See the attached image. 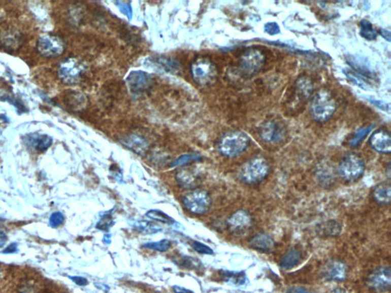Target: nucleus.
I'll return each mask as SVG.
<instances>
[{"label":"nucleus","mask_w":391,"mask_h":293,"mask_svg":"<svg viewBox=\"0 0 391 293\" xmlns=\"http://www.w3.org/2000/svg\"><path fill=\"white\" fill-rule=\"evenodd\" d=\"M252 225L251 215L244 210L236 211L227 221L229 230L233 235L237 237L248 235L252 228Z\"/></svg>","instance_id":"obj_10"},{"label":"nucleus","mask_w":391,"mask_h":293,"mask_svg":"<svg viewBox=\"0 0 391 293\" xmlns=\"http://www.w3.org/2000/svg\"><path fill=\"white\" fill-rule=\"evenodd\" d=\"M297 87L301 95L309 98L313 93V87L311 81L307 78H301L297 82Z\"/></svg>","instance_id":"obj_27"},{"label":"nucleus","mask_w":391,"mask_h":293,"mask_svg":"<svg viewBox=\"0 0 391 293\" xmlns=\"http://www.w3.org/2000/svg\"><path fill=\"white\" fill-rule=\"evenodd\" d=\"M153 63H157V68L165 69L168 72L171 71H175L178 68L177 62L173 59L168 58V57H157L152 60Z\"/></svg>","instance_id":"obj_24"},{"label":"nucleus","mask_w":391,"mask_h":293,"mask_svg":"<svg viewBox=\"0 0 391 293\" xmlns=\"http://www.w3.org/2000/svg\"><path fill=\"white\" fill-rule=\"evenodd\" d=\"M365 169L363 159L356 154L350 153L345 155L339 163L338 174L345 182H355L362 177Z\"/></svg>","instance_id":"obj_4"},{"label":"nucleus","mask_w":391,"mask_h":293,"mask_svg":"<svg viewBox=\"0 0 391 293\" xmlns=\"http://www.w3.org/2000/svg\"><path fill=\"white\" fill-rule=\"evenodd\" d=\"M373 197L380 205H389L391 201V187L389 182H382L374 189Z\"/></svg>","instance_id":"obj_19"},{"label":"nucleus","mask_w":391,"mask_h":293,"mask_svg":"<svg viewBox=\"0 0 391 293\" xmlns=\"http://www.w3.org/2000/svg\"><path fill=\"white\" fill-rule=\"evenodd\" d=\"M324 279L329 281H343L347 276V267L342 261L330 260L325 262L322 269Z\"/></svg>","instance_id":"obj_12"},{"label":"nucleus","mask_w":391,"mask_h":293,"mask_svg":"<svg viewBox=\"0 0 391 293\" xmlns=\"http://www.w3.org/2000/svg\"><path fill=\"white\" fill-rule=\"evenodd\" d=\"M86 72V66L77 58H67L60 62L57 68V75L63 84L74 85L81 81Z\"/></svg>","instance_id":"obj_5"},{"label":"nucleus","mask_w":391,"mask_h":293,"mask_svg":"<svg viewBox=\"0 0 391 293\" xmlns=\"http://www.w3.org/2000/svg\"><path fill=\"white\" fill-rule=\"evenodd\" d=\"M265 31L267 34H270V35H275V34L280 33V27H279L278 24L276 23V22H268V23L265 24Z\"/></svg>","instance_id":"obj_37"},{"label":"nucleus","mask_w":391,"mask_h":293,"mask_svg":"<svg viewBox=\"0 0 391 293\" xmlns=\"http://www.w3.org/2000/svg\"><path fill=\"white\" fill-rule=\"evenodd\" d=\"M286 293H313V291L307 289V288H304V287H292V288L288 289Z\"/></svg>","instance_id":"obj_40"},{"label":"nucleus","mask_w":391,"mask_h":293,"mask_svg":"<svg viewBox=\"0 0 391 293\" xmlns=\"http://www.w3.org/2000/svg\"><path fill=\"white\" fill-rule=\"evenodd\" d=\"M201 156L198 154H188V155H182L180 158L174 161L171 164V167H180V166L186 165L190 162L199 161L201 160Z\"/></svg>","instance_id":"obj_30"},{"label":"nucleus","mask_w":391,"mask_h":293,"mask_svg":"<svg viewBox=\"0 0 391 293\" xmlns=\"http://www.w3.org/2000/svg\"><path fill=\"white\" fill-rule=\"evenodd\" d=\"M222 276L225 282H231L235 285H243L245 282L246 276L244 273H235V272H223Z\"/></svg>","instance_id":"obj_26"},{"label":"nucleus","mask_w":391,"mask_h":293,"mask_svg":"<svg viewBox=\"0 0 391 293\" xmlns=\"http://www.w3.org/2000/svg\"><path fill=\"white\" fill-rule=\"evenodd\" d=\"M371 102H372L376 106L378 107L380 109L383 111H389V106L388 104L385 103V102H381V101L374 100V99H371Z\"/></svg>","instance_id":"obj_41"},{"label":"nucleus","mask_w":391,"mask_h":293,"mask_svg":"<svg viewBox=\"0 0 391 293\" xmlns=\"http://www.w3.org/2000/svg\"><path fill=\"white\" fill-rule=\"evenodd\" d=\"M7 241V236L3 231L0 230V247H4Z\"/></svg>","instance_id":"obj_43"},{"label":"nucleus","mask_w":391,"mask_h":293,"mask_svg":"<svg viewBox=\"0 0 391 293\" xmlns=\"http://www.w3.org/2000/svg\"><path fill=\"white\" fill-rule=\"evenodd\" d=\"M17 250V246L16 244H12L4 250V253H15Z\"/></svg>","instance_id":"obj_44"},{"label":"nucleus","mask_w":391,"mask_h":293,"mask_svg":"<svg viewBox=\"0 0 391 293\" xmlns=\"http://www.w3.org/2000/svg\"><path fill=\"white\" fill-rule=\"evenodd\" d=\"M21 43V37L16 33H8L3 38V44L6 48L10 50H16Z\"/></svg>","instance_id":"obj_28"},{"label":"nucleus","mask_w":391,"mask_h":293,"mask_svg":"<svg viewBox=\"0 0 391 293\" xmlns=\"http://www.w3.org/2000/svg\"><path fill=\"white\" fill-rule=\"evenodd\" d=\"M191 74L193 81L198 85L204 87L214 82L217 77V69L211 60L200 57L191 65Z\"/></svg>","instance_id":"obj_6"},{"label":"nucleus","mask_w":391,"mask_h":293,"mask_svg":"<svg viewBox=\"0 0 391 293\" xmlns=\"http://www.w3.org/2000/svg\"><path fill=\"white\" fill-rule=\"evenodd\" d=\"M370 144L376 152L380 154L391 152V137L386 130L379 129L374 131L370 138Z\"/></svg>","instance_id":"obj_15"},{"label":"nucleus","mask_w":391,"mask_h":293,"mask_svg":"<svg viewBox=\"0 0 391 293\" xmlns=\"http://www.w3.org/2000/svg\"><path fill=\"white\" fill-rule=\"evenodd\" d=\"M269 170L268 161L265 158L256 157L242 165L239 178L246 184H259L268 176Z\"/></svg>","instance_id":"obj_3"},{"label":"nucleus","mask_w":391,"mask_h":293,"mask_svg":"<svg viewBox=\"0 0 391 293\" xmlns=\"http://www.w3.org/2000/svg\"><path fill=\"white\" fill-rule=\"evenodd\" d=\"M192 247L195 251L202 254L211 255L213 253V250L210 247L199 241H194L192 244Z\"/></svg>","instance_id":"obj_35"},{"label":"nucleus","mask_w":391,"mask_h":293,"mask_svg":"<svg viewBox=\"0 0 391 293\" xmlns=\"http://www.w3.org/2000/svg\"><path fill=\"white\" fill-rule=\"evenodd\" d=\"M26 142L39 153H43L51 146L53 140L47 134H31L26 136Z\"/></svg>","instance_id":"obj_17"},{"label":"nucleus","mask_w":391,"mask_h":293,"mask_svg":"<svg viewBox=\"0 0 391 293\" xmlns=\"http://www.w3.org/2000/svg\"><path fill=\"white\" fill-rule=\"evenodd\" d=\"M171 241L167 239H163L157 242H150L144 244L142 247L145 248L151 249V250H157L159 252H165L171 247Z\"/></svg>","instance_id":"obj_31"},{"label":"nucleus","mask_w":391,"mask_h":293,"mask_svg":"<svg viewBox=\"0 0 391 293\" xmlns=\"http://www.w3.org/2000/svg\"><path fill=\"white\" fill-rule=\"evenodd\" d=\"M113 225L114 223H113V216L110 213L107 212V214H104L101 217L99 223H97L96 228L100 230L109 232V230L113 227Z\"/></svg>","instance_id":"obj_33"},{"label":"nucleus","mask_w":391,"mask_h":293,"mask_svg":"<svg viewBox=\"0 0 391 293\" xmlns=\"http://www.w3.org/2000/svg\"><path fill=\"white\" fill-rule=\"evenodd\" d=\"M260 138L268 143H276L282 140L284 136V129L275 122H265L259 129Z\"/></svg>","instance_id":"obj_13"},{"label":"nucleus","mask_w":391,"mask_h":293,"mask_svg":"<svg viewBox=\"0 0 391 293\" xmlns=\"http://www.w3.org/2000/svg\"><path fill=\"white\" fill-rule=\"evenodd\" d=\"M251 248L263 253H271L275 248V242L269 235L258 234L254 235L249 241Z\"/></svg>","instance_id":"obj_16"},{"label":"nucleus","mask_w":391,"mask_h":293,"mask_svg":"<svg viewBox=\"0 0 391 293\" xmlns=\"http://www.w3.org/2000/svg\"><path fill=\"white\" fill-rule=\"evenodd\" d=\"M173 289L175 293H194L191 290L183 288V287L177 286V285L173 287Z\"/></svg>","instance_id":"obj_42"},{"label":"nucleus","mask_w":391,"mask_h":293,"mask_svg":"<svg viewBox=\"0 0 391 293\" xmlns=\"http://www.w3.org/2000/svg\"><path fill=\"white\" fill-rule=\"evenodd\" d=\"M336 110V99L329 90L321 89L312 96L310 113L316 122H327L331 119Z\"/></svg>","instance_id":"obj_1"},{"label":"nucleus","mask_w":391,"mask_h":293,"mask_svg":"<svg viewBox=\"0 0 391 293\" xmlns=\"http://www.w3.org/2000/svg\"><path fill=\"white\" fill-rule=\"evenodd\" d=\"M66 50V44L61 38L54 34H44L37 42V51L47 58L60 57Z\"/></svg>","instance_id":"obj_9"},{"label":"nucleus","mask_w":391,"mask_h":293,"mask_svg":"<svg viewBox=\"0 0 391 293\" xmlns=\"http://www.w3.org/2000/svg\"><path fill=\"white\" fill-rule=\"evenodd\" d=\"M360 34L366 40L373 41L377 39L378 32L369 21L363 19L361 22Z\"/></svg>","instance_id":"obj_23"},{"label":"nucleus","mask_w":391,"mask_h":293,"mask_svg":"<svg viewBox=\"0 0 391 293\" xmlns=\"http://www.w3.org/2000/svg\"><path fill=\"white\" fill-rule=\"evenodd\" d=\"M104 242L107 244H110L111 243V235H106L104 238Z\"/></svg>","instance_id":"obj_46"},{"label":"nucleus","mask_w":391,"mask_h":293,"mask_svg":"<svg viewBox=\"0 0 391 293\" xmlns=\"http://www.w3.org/2000/svg\"><path fill=\"white\" fill-rule=\"evenodd\" d=\"M151 76L143 71H133L127 78L128 87L133 93H139L145 91L151 86Z\"/></svg>","instance_id":"obj_14"},{"label":"nucleus","mask_w":391,"mask_h":293,"mask_svg":"<svg viewBox=\"0 0 391 293\" xmlns=\"http://www.w3.org/2000/svg\"><path fill=\"white\" fill-rule=\"evenodd\" d=\"M266 57L260 50L250 48L246 50L240 59V66L245 76H254L264 67Z\"/></svg>","instance_id":"obj_8"},{"label":"nucleus","mask_w":391,"mask_h":293,"mask_svg":"<svg viewBox=\"0 0 391 293\" xmlns=\"http://www.w3.org/2000/svg\"><path fill=\"white\" fill-rule=\"evenodd\" d=\"M374 126L371 125V126L366 127V128H362V129L359 130L354 134V138L351 140V146H356L367 137L368 134L371 132V130L373 129Z\"/></svg>","instance_id":"obj_34"},{"label":"nucleus","mask_w":391,"mask_h":293,"mask_svg":"<svg viewBox=\"0 0 391 293\" xmlns=\"http://www.w3.org/2000/svg\"><path fill=\"white\" fill-rule=\"evenodd\" d=\"M125 145L128 149L136 152V154H140L141 152H145L147 148V143L143 138L139 136H131L128 138L125 139Z\"/></svg>","instance_id":"obj_22"},{"label":"nucleus","mask_w":391,"mask_h":293,"mask_svg":"<svg viewBox=\"0 0 391 293\" xmlns=\"http://www.w3.org/2000/svg\"><path fill=\"white\" fill-rule=\"evenodd\" d=\"M250 139L241 131H231L225 133L218 143L219 152L224 156L235 158L248 149Z\"/></svg>","instance_id":"obj_2"},{"label":"nucleus","mask_w":391,"mask_h":293,"mask_svg":"<svg viewBox=\"0 0 391 293\" xmlns=\"http://www.w3.org/2000/svg\"><path fill=\"white\" fill-rule=\"evenodd\" d=\"M70 279L77 284V285H80V286H85V285H88V280L85 278L82 277V276H70Z\"/></svg>","instance_id":"obj_39"},{"label":"nucleus","mask_w":391,"mask_h":293,"mask_svg":"<svg viewBox=\"0 0 391 293\" xmlns=\"http://www.w3.org/2000/svg\"><path fill=\"white\" fill-rule=\"evenodd\" d=\"M182 203L189 212L204 214L211 208L212 199L207 192L194 190L183 196Z\"/></svg>","instance_id":"obj_7"},{"label":"nucleus","mask_w":391,"mask_h":293,"mask_svg":"<svg viewBox=\"0 0 391 293\" xmlns=\"http://www.w3.org/2000/svg\"><path fill=\"white\" fill-rule=\"evenodd\" d=\"M368 284L371 288L386 292L389 291L391 285V272L389 267H380L373 270L368 277Z\"/></svg>","instance_id":"obj_11"},{"label":"nucleus","mask_w":391,"mask_h":293,"mask_svg":"<svg viewBox=\"0 0 391 293\" xmlns=\"http://www.w3.org/2000/svg\"><path fill=\"white\" fill-rule=\"evenodd\" d=\"M348 63L362 76L366 77V78H374V74L373 72L371 66L367 64L366 60H363L360 57L351 56V57H348Z\"/></svg>","instance_id":"obj_20"},{"label":"nucleus","mask_w":391,"mask_h":293,"mask_svg":"<svg viewBox=\"0 0 391 293\" xmlns=\"http://www.w3.org/2000/svg\"><path fill=\"white\" fill-rule=\"evenodd\" d=\"M63 222H64V217L62 213L58 211L53 213L49 219L50 225L53 228L59 227L63 225Z\"/></svg>","instance_id":"obj_36"},{"label":"nucleus","mask_w":391,"mask_h":293,"mask_svg":"<svg viewBox=\"0 0 391 293\" xmlns=\"http://www.w3.org/2000/svg\"><path fill=\"white\" fill-rule=\"evenodd\" d=\"M146 216L149 218L165 223V224L173 225L175 223L172 217H170L163 211H158V210H150L146 213Z\"/></svg>","instance_id":"obj_25"},{"label":"nucleus","mask_w":391,"mask_h":293,"mask_svg":"<svg viewBox=\"0 0 391 293\" xmlns=\"http://www.w3.org/2000/svg\"><path fill=\"white\" fill-rule=\"evenodd\" d=\"M344 72H345V76L354 85L363 89V90H368L369 89V85H368V83L365 82V80L360 75L355 74V72H351L349 70H344Z\"/></svg>","instance_id":"obj_29"},{"label":"nucleus","mask_w":391,"mask_h":293,"mask_svg":"<svg viewBox=\"0 0 391 293\" xmlns=\"http://www.w3.org/2000/svg\"><path fill=\"white\" fill-rule=\"evenodd\" d=\"M301 253L296 249H291L280 261V267L284 270H290L298 265L301 261Z\"/></svg>","instance_id":"obj_21"},{"label":"nucleus","mask_w":391,"mask_h":293,"mask_svg":"<svg viewBox=\"0 0 391 293\" xmlns=\"http://www.w3.org/2000/svg\"><path fill=\"white\" fill-rule=\"evenodd\" d=\"M380 34H381L384 39H386L388 42L390 41V34H389V31H388V30H381V31H380Z\"/></svg>","instance_id":"obj_45"},{"label":"nucleus","mask_w":391,"mask_h":293,"mask_svg":"<svg viewBox=\"0 0 391 293\" xmlns=\"http://www.w3.org/2000/svg\"><path fill=\"white\" fill-rule=\"evenodd\" d=\"M118 7L120 9L121 11L128 16V19H132L133 18V10H132L131 6L129 4H126V3L119 2L118 3Z\"/></svg>","instance_id":"obj_38"},{"label":"nucleus","mask_w":391,"mask_h":293,"mask_svg":"<svg viewBox=\"0 0 391 293\" xmlns=\"http://www.w3.org/2000/svg\"><path fill=\"white\" fill-rule=\"evenodd\" d=\"M136 227L146 234H155L162 231L157 225L148 221H139L136 224Z\"/></svg>","instance_id":"obj_32"},{"label":"nucleus","mask_w":391,"mask_h":293,"mask_svg":"<svg viewBox=\"0 0 391 293\" xmlns=\"http://www.w3.org/2000/svg\"><path fill=\"white\" fill-rule=\"evenodd\" d=\"M330 293H348L347 291H345L343 288H337L333 289V291H330Z\"/></svg>","instance_id":"obj_47"},{"label":"nucleus","mask_w":391,"mask_h":293,"mask_svg":"<svg viewBox=\"0 0 391 293\" xmlns=\"http://www.w3.org/2000/svg\"><path fill=\"white\" fill-rule=\"evenodd\" d=\"M177 180L185 190H192L200 185V176L192 170H182L177 174Z\"/></svg>","instance_id":"obj_18"}]
</instances>
